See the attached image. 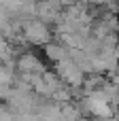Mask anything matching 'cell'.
Returning a JSON list of instances; mask_svg holds the SVG:
<instances>
[{"label":"cell","mask_w":119,"mask_h":121,"mask_svg":"<svg viewBox=\"0 0 119 121\" xmlns=\"http://www.w3.org/2000/svg\"><path fill=\"white\" fill-rule=\"evenodd\" d=\"M26 36L30 38V40H36V43H40V40H47V30H45V26L43 23H28V28H26Z\"/></svg>","instance_id":"6da1fadb"}]
</instances>
